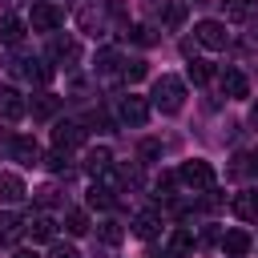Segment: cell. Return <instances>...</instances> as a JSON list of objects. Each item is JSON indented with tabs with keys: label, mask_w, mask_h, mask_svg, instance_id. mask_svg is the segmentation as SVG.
<instances>
[{
	"label": "cell",
	"mask_w": 258,
	"mask_h": 258,
	"mask_svg": "<svg viewBox=\"0 0 258 258\" xmlns=\"http://www.w3.org/2000/svg\"><path fill=\"white\" fill-rule=\"evenodd\" d=\"M238 173H258V149H250L246 157H238Z\"/></svg>",
	"instance_id": "35"
},
{
	"label": "cell",
	"mask_w": 258,
	"mask_h": 258,
	"mask_svg": "<svg viewBox=\"0 0 258 258\" xmlns=\"http://www.w3.org/2000/svg\"><path fill=\"white\" fill-rule=\"evenodd\" d=\"M81 60V44L73 36H52L48 40V64H64V69H77Z\"/></svg>",
	"instance_id": "8"
},
{
	"label": "cell",
	"mask_w": 258,
	"mask_h": 258,
	"mask_svg": "<svg viewBox=\"0 0 258 258\" xmlns=\"http://www.w3.org/2000/svg\"><path fill=\"white\" fill-rule=\"evenodd\" d=\"M222 250H226V258H246V254H250V234H246L242 226L226 230V234H222Z\"/></svg>",
	"instance_id": "13"
},
{
	"label": "cell",
	"mask_w": 258,
	"mask_h": 258,
	"mask_svg": "<svg viewBox=\"0 0 258 258\" xmlns=\"http://www.w3.org/2000/svg\"><path fill=\"white\" fill-rule=\"evenodd\" d=\"M214 242H222V230H218V226H206L202 238H198V246H214Z\"/></svg>",
	"instance_id": "37"
},
{
	"label": "cell",
	"mask_w": 258,
	"mask_h": 258,
	"mask_svg": "<svg viewBox=\"0 0 258 258\" xmlns=\"http://www.w3.org/2000/svg\"><path fill=\"white\" fill-rule=\"evenodd\" d=\"M153 109L157 113H165V117H173V113H181V105H185V81L181 77H173V73H161L157 81H153Z\"/></svg>",
	"instance_id": "1"
},
{
	"label": "cell",
	"mask_w": 258,
	"mask_h": 258,
	"mask_svg": "<svg viewBox=\"0 0 258 258\" xmlns=\"http://www.w3.org/2000/svg\"><path fill=\"white\" fill-rule=\"evenodd\" d=\"M250 125H254V129H258V101H254V105H250Z\"/></svg>",
	"instance_id": "39"
},
{
	"label": "cell",
	"mask_w": 258,
	"mask_h": 258,
	"mask_svg": "<svg viewBox=\"0 0 258 258\" xmlns=\"http://www.w3.org/2000/svg\"><path fill=\"white\" fill-rule=\"evenodd\" d=\"M36 202H40V210H52V206H60L64 198H60L56 185H44V189H36Z\"/></svg>",
	"instance_id": "33"
},
{
	"label": "cell",
	"mask_w": 258,
	"mask_h": 258,
	"mask_svg": "<svg viewBox=\"0 0 258 258\" xmlns=\"http://www.w3.org/2000/svg\"><path fill=\"white\" fill-rule=\"evenodd\" d=\"M129 40L141 44V48H153V44H157V28H153V24H133V28H129Z\"/></svg>",
	"instance_id": "25"
},
{
	"label": "cell",
	"mask_w": 258,
	"mask_h": 258,
	"mask_svg": "<svg viewBox=\"0 0 258 258\" xmlns=\"http://www.w3.org/2000/svg\"><path fill=\"white\" fill-rule=\"evenodd\" d=\"M12 73H16V77H24L28 85H40V89H44V85L52 81V73H56V69H52L48 60H40V56H16V60H12Z\"/></svg>",
	"instance_id": "4"
},
{
	"label": "cell",
	"mask_w": 258,
	"mask_h": 258,
	"mask_svg": "<svg viewBox=\"0 0 258 258\" xmlns=\"http://www.w3.org/2000/svg\"><path fill=\"white\" fill-rule=\"evenodd\" d=\"M145 73H149V69H145V60H141V56H133V60H125V64H121V81H129V85H137Z\"/></svg>",
	"instance_id": "31"
},
{
	"label": "cell",
	"mask_w": 258,
	"mask_h": 258,
	"mask_svg": "<svg viewBox=\"0 0 258 258\" xmlns=\"http://www.w3.org/2000/svg\"><path fill=\"white\" fill-rule=\"evenodd\" d=\"M181 20H185V4H181V0H173V4L161 8V24H165V28H181Z\"/></svg>",
	"instance_id": "29"
},
{
	"label": "cell",
	"mask_w": 258,
	"mask_h": 258,
	"mask_svg": "<svg viewBox=\"0 0 258 258\" xmlns=\"http://www.w3.org/2000/svg\"><path fill=\"white\" fill-rule=\"evenodd\" d=\"M85 137H89V129H85L81 121H56V125H52V149L73 153V149L85 145Z\"/></svg>",
	"instance_id": "6"
},
{
	"label": "cell",
	"mask_w": 258,
	"mask_h": 258,
	"mask_svg": "<svg viewBox=\"0 0 258 258\" xmlns=\"http://www.w3.org/2000/svg\"><path fill=\"white\" fill-rule=\"evenodd\" d=\"M222 93L226 97H250V81H246V73H238V69H226L222 73Z\"/></svg>",
	"instance_id": "17"
},
{
	"label": "cell",
	"mask_w": 258,
	"mask_h": 258,
	"mask_svg": "<svg viewBox=\"0 0 258 258\" xmlns=\"http://www.w3.org/2000/svg\"><path fill=\"white\" fill-rule=\"evenodd\" d=\"M137 157H141V161H157V157H161V141H153V137H149V141H141Z\"/></svg>",
	"instance_id": "34"
},
{
	"label": "cell",
	"mask_w": 258,
	"mask_h": 258,
	"mask_svg": "<svg viewBox=\"0 0 258 258\" xmlns=\"http://www.w3.org/2000/svg\"><path fill=\"white\" fill-rule=\"evenodd\" d=\"M109 165H113V153H109L105 145H97V149H89V153H85V173L101 177V173H105Z\"/></svg>",
	"instance_id": "20"
},
{
	"label": "cell",
	"mask_w": 258,
	"mask_h": 258,
	"mask_svg": "<svg viewBox=\"0 0 258 258\" xmlns=\"http://www.w3.org/2000/svg\"><path fill=\"white\" fill-rule=\"evenodd\" d=\"M40 161H44L52 173H64V177L73 173V161H69V153H64V149H52V153H48V157H40Z\"/></svg>",
	"instance_id": "30"
},
{
	"label": "cell",
	"mask_w": 258,
	"mask_h": 258,
	"mask_svg": "<svg viewBox=\"0 0 258 258\" xmlns=\"http://www.w3.org/2000/svg\"><path fill=\"white\" fill-rule=\"evenodd\" d=\"M117 121H121V125H133V129H141V125L149 121V101H145V97H137V93H125V97L117 101Z\"/></svg>",
	"instance_id": "5"
},
{
	"label": "cell",
	"mask_w": 258,
	"mask_h": 258,
	"mask_svg": "<svg viewBox=\"0 0 258 258\" xmlns=\"http://www.w3.org/2000/svg\"><path fill=\"white\" fill-rule=\"evenodd\" d=\"M250 40H254V44H258V20H254V24H250Z\"/></svg>",
	"instance_id": "41"
},
{
	"label": "cell",
	"mask_w": 258,
	"mask_h": 258,
	"mask_svg": "<svg viewBox=\"0 0 258 258\" xmlns=\"http://www.w3.org/2000/svg\"><path fill=\"white\" fill-rule=\"evenodd\" d=\"M198 4H202V0H198Z\"/></svg>",
	"instance_id": "43"
},
{
	"label": "cell",
	"mask_w": 258,
	"mask_h": 258,
	"mask_svg": "<svg viewBox=\"0 0 258 258\" xmlns=\"http://www.w3.org/2000/svg\"><path fill=\"white\" fill-rule=\"evenodd\" d=\"M210 77H214L210 60H198V56H194V60H189V81H194V85H206Z\"/></svg>",
	"instance_id": "32"
},
{
	"label": "cell",
	"mask_w": 258,
	"mask_h": 258,
	"mask_svg": "<svg viewBox=\"0 0 258 258\" xmlns=\"http://www.w3.org/2000/svg\"><path fill=\"white\" fill-rule=\"evenodd\" d=\"M60 105H64V97H56V93H48V89H44V93H36V97H32V117H36V121H48Z\"/></svg>",
	"instance_id": "18"
},
{
	"label": "cell",
	"mask_w": 258,
	"mask_h": 258,
	"mask_svg": "<svg viewBox=\"0 0 258 258\" xmlns=\"http://www.w3.org/2000/svg\"><path fill=\"white\" fill-rule=\"evenodd\" d=\"M133 234H137L141 242L157 238V234H161V214H157V210H141V214L133 218Z\"/></svg>",
	"instance_id": "14"
},
{
	"label": "cell",
	"mask_w": 258,
	"mask_h": 258,
	"mask_svg": "<svg viewBox=\"0 0 258 258\" xmlns=\"http://www.w3.org/2000/svg\"><path fill=\"white\" fill-rule=\"evenodd\" d=\"M121 234H125V230H121V222H113V218H105V222L97 226L101 246H117V242H121Z\"/></svg>",
	"instance_id": "28"
},
{
	"label": "cell",
	"mask_w": 258,
	"mask_h": 258,
	"mask_svg": "<svg viewBox=\"0 0 258 258\" xmlns=\"http://www.w3.org/2000/svg\"><path fill=\"white\" fill-rule=\"evenodd\" d=\"M24 198V181L16 173H0V202H20Z\"/></svg>",
	"instance_id": "24"
},
{
	"label": "cell",
	"mask_w": 258,
	"mask_h": 258,
	"mask_svg": "<svg viewBox=\"0 0 258 258\" xmlns=\"http://www.w3.org/2000/svg\"><path fill=\"white\" fill-rule=\"evenodd\" d=\"M194 250V230L189 226H177L173 234H169V246H165V258H185Z\"/></svg>",
	"instance_id": "15"
},
{
	"label": "cell",
	"mask_w": 258,
	"mask_h": 258,
	"mask_svg": "<svg viewBox=\"0 0 258 258\" xmlns=\"http://www.w3.org/2000/svg\"><path fill=\"white\" fill-rule=\"evenodd\" d=\"M24 40V20H16V16H4L0 20V44H20Z\"/></svg>",
	"instance_id": "23"
},
{
	"label": "cell",
	"mask_w": 258,
	"mask_h": 258,
	"mask_svg": "<svg viewBox=\"0 0 258 258\" xmlns=\"http://www.w3.org/2000/svg\"><path fill=\"white\" fill-rule=\"evenodd\" d=\"M28 20H32V32H56L64 24V8L52 4V0H36L32 12H28Z\"/></svg>",
	"instance_id": "3"
},
{
	"label": "cell",
	"mask_w": 258,
	"mask_h": 258,
	"mask_svg": "<svg viewBox=\"0 0 258 258\" xmlns=\"http://www.w3.org/2000/svg\"><path fill=\"white\" fill-rule=\"evenodd\" d=\"M234 214L242 218V222H258V189H242V194H234Z\"/></svg>",
	"instance_id": "16"
},
{
	"label": "cell",
	"mask_w": 258,
	"mask_h": 258,
	"mask_svg": "<svg viewBox=\"0 0 258 258\" xmlns=\"http://www.w3.org/2000/svg\"><path fill=\"white\" fill-rule=\"evenodd\" d=\"M218 4L230 20H254L258 16V0H218Z\"/></svg>",
	"instance_id": "19"
},
{
	"label": "cell",
	"mask_w": 258,
	"mask_h": 258,
	"mask_svg": "<svg viewBox=\"0 0 258 258\" xmlns=\"http://www.w3.org/2000/svg\"><path fill=\"white\" fill-rule=\"evenodd\" d=\"M8 4H16V0H8Z\"/></svg>",
	"instance_id": "42"
},
{
	"label": "cell",
	"mask_w": 258,
	"mask_h": 258,
	"mask_svg": "<svg viewBox=\"0 0 258 258\" xmlns=\"http://www.w3.org/2000/svg\"><path fill=\"white\" fill-rule=\"evenodd\" d=\"M24 113H28V101L20 97V89L0 85V121H20Z\"/></svg>",
	"instance_id": "9"
},
{
	"label": "cell",
	"mask_w": 258,
	"mask_h": 258,
	"mask_svg": "<svg viewBox=\"0 0 258 258\" xmlns=\"http://www.w3.org/2000/svg\"><path fill=\"white\" fill-rule=\"evenodd\" d=\"M20 234H24V218H20V214H8V210H4V214H0V242H8V246H12V242H16Z\"/></svg>",
	"instance_id": "22"
},
{
	"label": "cell",
	"mask_w": 258,
	"mask_h": 258,
	"mask_svg": "<svg viewBox=\"0 0 258 258\" xmlns=\"http://www.w3.org/2000/svg\"><path fill=\"white\" fill-rule=\"evenodd\" d=\"M198 206H202V210H218V206H222V194H218V189H206V198H198Z\"/></svg>",
	"instance_id": "36"
},
{
	"label": "cell",
	"mask_w": 258,
	"mask_h": 258,
	"mask_svg": "<svg viewBox=\"0 0 258 258\" xmlns=\"http://www.w3.org/2000/svg\"><path fill=\"white\" fill-rule=\"evenodd\" d=\"M85 198H89V206H93V210H109V206H113V189H105L101 181H93Z\"/></svg>",
	"instance_id": "26"
},
{
	"label": "cell",
	"mask_w": 258,
	"mask_h": 258,
	"mask_svg": "<svg viewBox=\"0 0 258 258\" xmlns=\"http://www.w3.org/2000/svg\"><path fill=\"white\" fill-rule=\"evenodd\" d=\"M173 177H177V185H185L189 194H206V189H214V181H218L214 165H210V161H202V157L181 161V169H177Z\"/></svg>",
	"instance_id": "2"
},
{
	"label": "cell",
	"mask_w": 258,
	"mask_h": 258,
	"mask_svg": "<svg viewBox=\"0 0 258 258\" xmlns=\"http://www.w3.org/2000/svg\"><path fill=\"white\" fill-rule=\"evenodd\" d=\"M64 230H69L73 238L89 234V214H85V210H69V214H64Z\"/></svg>",
	"instance_id": "27"
},
{
	"label": "cell",
	"mask_w": 258,
	"mask_h": 258,
	"mask_svg": "<svg viewBox=\"0 0 258 258\" xmlns=\"http://www.w3.org/2000/svg\"><path fill=\"white\" fill-rule=\"evenodd\" d=\"M48 258H81V254H77V246H64V242H56Z\"/></svg>",
	"instance_id": "38"
},
{
	"label": "cell",
	"mask_w": 258,
	"mask_h": 258,
	"mask_svg": "<svg viewBox=\"0 0 258 258\" xmlns=\"http://www.w3.org/2000/svg\"><path fill=\"white\" fill-rule=\"evenodd\" d=\"M77 24H81V32H89V36H101V32L109 28V16H105L97 4H89V8H81V12H77Z\"/></svg>",
	"instance_id": "12"
},
{
	"label": "cell",
	"mask_w": 258,
	"mask_h": 258,
	"mask_svg": "<svg viewBox=\"0 0 258 258\" xmlns=\"http://www.w3.org/2000/svg\"><path fill=\"white\" fill-rule=\"evenodd\" d=\"M24 234H28L32 242H52V238H56V222H52L44 210H36V214L24 218Z\"/></svg>",
	"instance_id": "10"
},
{
	"label": "cell",
	"mask_w": 258,
	"mask_h": 258,
	"mask_svg": "<svg viewBox=\"0 0 258 258\" xmlns=\"http://www.w3.org/2000/svg\"><path fill=\"white\" fill-rule=\"evenodd\" d=\"M12 258H40V254H36V250H16Z\"/></svg>",
	"instance_id": "40"
},
{
	"label": "cell",
	"mask_w": 258,
	"mask_h": 258,
	"mask_svg": "<svg viewBox=\"0 0 258 258\" xmlns=\"http://www.w3.org/2000/svg\"><path fill=\"white\" fill-rule=\"evenodd\" d=\"M194 44L222 52V48L230 44V32H226V24H222V20H202V24H194Z\"/></svg>",
	"instance_id": "7"
},
{
	"label": "cell",
	"mask_w": 258,
	"mask_h": 258,
	"mask_svg": "<svg viewBox=\"0 0 258 258\" xmlns=\"http://www.w3.org/2000/svg\"><path fill=\"white\" fill-rule=\"evenodd\" d=\"M8 153H12V161H20V165H40V145L32 141V137H12L8 141Z\"/></svg>",
	"instance_id": "11"
},
{
	"label": "cell",
	"mask_w": 258,
	"mask_h": 258,
	"mask_svg": "<svg viewBox=\"0 0 258 258\" xmlns=\"http://www.w3.org/2000/svg\"><path fill=\"white\" fill-rule=\"evenodd\" d=\"M121 64H125V60H121L117 48H101V52H97V73H101V77H121Z\"/></svg>",
	"instance_id": "21"
}]
</instances>
